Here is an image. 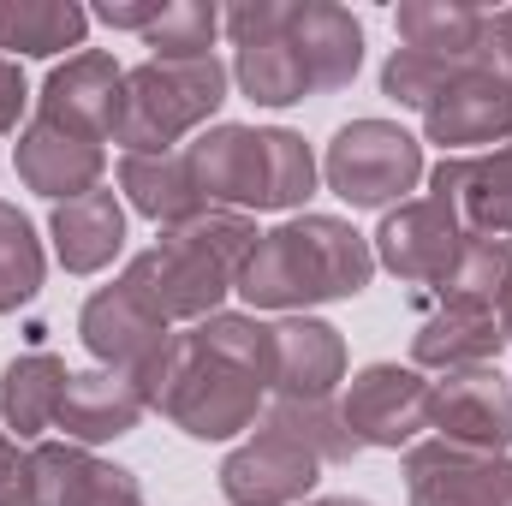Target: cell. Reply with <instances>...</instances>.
Masks as SVG:
<instances>
[{
	"label": "cell",
	"mask_w": 512,
	"mask_h": 506,
	"mask_svg": "<svg viewBox=\"0 0 512 506\" xmlns=\"http://www.w3.org/2000/svg\"><path fill=\"white\" fill-rule=\"evenodd\" d=\"M507 346L495 310H471V304H441L435 316H423V328L411 334V364L417 370H477L495 364Z\"/></svg>",
	"instance_id": "cell-23"
},
{
	"label": "cell",
	"mask_w": 512,
	"mask_h": 506,
	"mask_svg": "<svg viewBox=\"0 0 512 506\" xmlns=\"http://www.w3.org/2000/svg\"><path fill=\"white\" fill-rule=\"evenodd\" d=\"M191 179L209 209H298L316 191V155L286 126H209L185 143Z\"/></svg>",
	"instance_id": "cell-3"
},
{
	"label": "cell",
	"mask_w": 512,
	"mask_h": 506,
	"mask_svg": "<svg viewBox=\"0 0 512 506\" xmlns=\"http://www.w3.org/2000/svg\"><path fill=\"white\" fill-rule=\"evenodd\" d=\"M405 495L411 506H512V459L453 441L405 447Z\"/></svg>",
	"instance_id": "cell-9"
},
{
	"label": "cell",
	"mask_w": 512,
	"mask_h": 506,
	"mask_svg": "<svg viewBox=\"0 0 512 506\" xmlns=\"http://www.w3.org/2000/svg\"><path fill=\"white\" fill-rule=\"evenodd\" d=\"M24 102H30V84H24L18 60H6V54H0V137H6V131H18Z\"/></svg>",
	"instance_id": "cell-35"
},
{
	"label": "cell",
	"mask_w": 512,
	"mask_h": 506,
	"mask_svg": "<svg viewBox=\"0 0 512 506\" xmlns=\"http://www.w3.org/2000/svg\"><path fill=\"white\" fill-rule=\"evenodd\" d=\"M429 143H441L447 155H477L483 143H507L512 137V78L495 72L489 60H471L465 72L447 78V90L423 108Z\"/></svg>",
	"instance_id": "cell-11"
},
{
	"label": "cell",
	"mask_w": 512,
	"mask_h": 506,
	"mask_svg": "<svg viewBox=\"0 0 512 506\" xmlns=\"http://www.w3.org/2000/svg\"><path fill=\"white\" fill-rule=\"evenodd\" d=\"M471 60H441V54H417V48H393L382 66V96H393L399 108H429L441 90H447V78L453 72H465Z\"/></svg>",
	"instance_id": "cell-33"
},
{
	"label": "cell",
	"mask_w": 512,
	"mask_h": 506,
	"mask_svg": "<svg viewBox=\"0 0 512 506\" xmlns=\"http://www.w3.org/2000/svg\"><path fill=\"white\" fill-rule=\"evenodd\" d=\"M376 280L370 239L340 215H292L256 239L239 268V292L256 310H310L334 298H358Z\"/></svg>",
	"instance_id": "cell-1"
},
{
	"label": "cell",
	"mask_w": 512,
	"mask_h": 506,
	"mask_svg": "<svg viewBox=\"0 0 512 506\" xmlns=\"http://www.w3.org/2000/svg\"><path fill=\"white\" fill-rule=\"evenodd\" d=\"M316 471H322L316 453H304L298 441L262 423L245 447L221 459V495L233 506H304L316 489Z\"/></svg>",
	"instance_id": "cell-15"
},
{
	"label": "cell",
	"mask_w": 512,
	"mask_h": 506,
	"mask_svg": "<svg viewBox=\"0 0 512 506\" xmlns=\"http://www.w3.org/2000/svg\"><path fill=\"white\" fill-rule=\"evenodd\" d=\"M90 12L72 0H0V48L30 54V60H54L66 48H84Z\"/></svg>",
	"instance_id": "cell-27"
},
{
	"label": "cell",
	"mask_w": 512,
	"mask_h": 506,
	"mask_svg": "<svg viewBox=\"0 0 512 506\" xmlns=\"http://www.w3.org/2000/svg\"><path fill=\"white\" fill-rule=\"evenodd\" d=\"M429 197L459 215L477 239H512V143L477 149V155H441L429 173Z\"/></svg>",
	"instance_id": "cell-17"
},
{
	"label": "cell",
	"mask_w": 512,
	"mask_h": 506,
	"mask_svg": "<svg viewBox=\"0 0 512 506\" xmlns=\"http://www.w3.org/2000/svg\"><path fill=\"white\" fill-rule=\"evenodd\" d=\"M340 417L358 447H417V429H429V381L411 364H370L346 381Z\"/></svg>",
	"instance_id": "cell-10"
},
{
	"label": "cell",
	"mask_w": 512,
	"mask_h": 506,
	"mask_svg": "<svg viewBox=\"0 0 512 506\" xmlns=\"http://www.w3.org/2000/svg\"><path fill=\"white\" fill-rule=\"evenodd\" d=\"M78 334H84V346H90V358H96L102 370L137 381L143 399H149L155 370H161V358H167V346H173V322H167L137 286H126V280L96 286V292L84 298V310H78Z\"/></svg>",
	"instance_id": "cell-7"
},
{
	"label": "cell",
	"mask_w": 512,
	"mask_h": 506,
	"mask_svg": "<svg viewBox=\"0 0 512 506\" xmlns=\"http://www.w3.org/2000/svg\"><path fill=\"white\" fill-rule=\"evenodd\" d=\"M221 30L233 36V78L256 108H292L310 96L304 54L286 36V0H239L221 12Z\"/></svg>",
	"instance_id": "cell-8"
},
{
	"label": "cell",
	"mask_w": 512,
	"mask_h": 506,
	"mask_svg": "<svg viewBox=\"0 0 512 506\" xmlns=\"http://www.w3.org/2000/svg\"><path fill=\"white\" fill-rule=\"evenodd\" d=\"M262 381L239 364H227L221 352L197 346L191 334H173L161 370H155V387H149V405L185 429L191 441H233L239 429H251L256 411H262Z\"/></svg>",
	"instance_id": "cell-5"
},
{
	"label": "cell",
	"mask_w": 512,
	"mask_h": 506,
	"mask_svg": "<svg viewBox=\"0 0 512 506\" xmlns=\"http://www.w3.org/2000/svg\"><path fill=\"white\" fill-rule=\"evenodd\" d=\"M399 42L417 54H441V60H483V30L489 12L465 6V0H405L393 12Z\"/></svg>",
	"instance_id": "cell-26"
},
{
	"label": "cell",
	"mask_w": 512,
	"mask_h": 506,
	"mask_svg": "<svg viewBox=\"0 0 512 506\" xmlns=\"http://www.w3.org/2000/svg\"><path fill=\"white\" fill-rule=\"evenodd\" d=\"M12 167L24 179V191L48 197V203H72V197H90L102 191V143H84L72 131L48 126V120H30L18 131V149H12Z\"/></svg>",
	"instance_id": "cell-19"
},
{
	"label": "cell",
	"mask_w": 512,
	"mask_h": 506,
	"mask_svg": "<svg viewBox=\"0 0 512 506\" xmlns=\"http://www.w3.org/2000/svg\"><path fill=\"white\" fill-rule=\"evenodd\" d=\"M185 334H191L197 346L221 352L227 364L251 370V376L268 387V364H274V334H268V322H256V316H245V310H215V316L191 322Z\"/></svg>",
	"instance_id": "cell-32"
},
{
	"label": "cell",
	"mask_w": 512,
	"mask_h": 506,
	"mask_svg": "<svg viewBox=\"0 0 512 506\" xmlns=\"http://www.w3.org/2000/svg\"><path fill=\"white\" fill-rule=\"evenodd\" d=\"M30 506H149L126 465L96 459L78 441L30 447Z\"/></svg>",
	"instance_id": "cell-16"
},
{
	"label": "cell",
	"mask_w": 512,
	"mask_h": 506,
	"mask_svg": "<svg viewBox=\"0 0 512 506\" xmlns=\"http://www.w3.org/2000/svg\"><path fill=\"white\" fill-rule=\"evenodd\" d=\"M143 411H149V399L137 381L114 376V370H78L66 381L54 429H66V441H78V447H102V441L131 435L143 423Z\"/></svg>",
	"instance_id": "cell-21"
},
{
	"label": "cell",
	"mask_w": 512,
	"mask_h": 506,
	"mask_svg": "<svg viewBox=\"0 0 512 506\" xmlns=\"http://www.w3.org/2000/svg\"><path fill=\"white\" fill-rule=\"evenodd\" d=\"M262 423H268V429H280L286 441H298L304 453H316L322 465H352V459L364 453V447L352 441L346 417H340L328 399H274Z\"/></svg>",
	"instance_id": "cell-29"
},
{
	"label": "cell",
	"mask_w": 512,
	"mask_h": 506,
	"mask_svg": "<svg viewBox=\"0 0 512 506\" xmlns=\"http://www.w3.org/2000/svg\"><path fill=\"white\" fill-rule=\"evenodd\" d=\"M459 245H465V227L435 197H411V203L387 209L376 239H370L376 262L393 280H405V286H441L447 268H453V256H459Z\"/></svg>",
	"instance_id": "cell-13"
},
{
	"label": "cell",
	"mask_w": 512,
	"mask_h": 506,
	"mask_svg": "<svg viewBox=\"0 0 512 506\" xmlns=\"http://www.w3.org/2000/svg\"><path fill=\"white\" fill-rule=\"evenodd\" d=\"M304 506H376V501H352V495H322V501H304Z\"/></svg>",
	"instance_id": "cell-39"
},
{
	"label": "cell",
	"mask_w": 512,
	"mask_h": 506,
	"mask_svg": "<svg viewBox=\"0 0 512 506\" xmlns=\"http://www.w3.org/2000/svg\"><path fill=\"white\" fill-rule=\"evenodd\" d=\"M42 274H48V262H42L36 227L12 203H0V316L24 310L42 292Z\"/></svg>",
	"instance_id": "cell-30"
},
{
	"label": "cell",
	"mask_w": 512,
	"mask_h": 506,
	"mask_svg": "<svg viewBox=\"0 0 512 506\" xmlns=\"http://www.w3.org/2000/svg\"><path fill=\"white\" fill-rule=\"evenodd\" d=\"M286 36L304 54L310 96H334L364 66V24L334 0H286Z\"/></svg>",
	"instance_id": "cell-18"
},
{
	"label": "cell",
	"mask_w": 512,
	"mask_h": 506,
	"mask_svg": "<svg viewBox=\"0 0 512 506\" xmlns=\"http://www.w3.org/2000/svg\"><path fill=\"white\" fill-rule=\"evenodd\" d=\"M120 191H126L131 209L149 215L161 233L185 227V221H197L209 209L203 191H197V179H191L185 149H173V155H120Z\"/></svg>",
	"instance_id": "cell-24"
},
{
	"label": "cell",
	"mask_w": 512,
	"mask_h": 506,
	"mask_svg": "<svg viewBox=\"0 0 512 506\" xmlns=\"http://www.w3.org/2000/svg\"><path fill=\"white\" fill-rule=\"evenodd\" d=\"M322 179L352 209H393L423 179V143L393 120H352L334 131L322 155Z\"/></svg>",
	"instance_id": "cell-6"
},
{
	"label": "cell",
	"mask_w": 512,
	"mask_h": 506,
	"mask_svg": "<svg viewBox=\"0 0 512 506\" xmlns=\"http://www.w3.org/2000/svg\"><path fill=\"white\" fill-rule=\"evenodd\" d=\"M215 36H221V12L209 0H173L143 30V48H155L149 60H209Z\"/></svg>",
	"instance_id": "cell-31"
},
{
	"label": "cell",
	"mask_w": 512,
	"mask_h": 506,
	"mask_svg": "<svg viewBox=\"0 0 512 506\" xmlns=\"http://www.w3.org/2000/svg\"><path fill=\"white\" fill-rule=\"evenodd\" d=\"M48 239L66 274H102L114 256L126 251V203L114 191H90L72 203H54Z\"/></svg>",
	"instance_id": "cell-22"
},
{
	"label": "cell",
	"mask_w": 512,
	"mask_h": 506,
	"mask_svg": "<svg viewBox=\"0 0 512 506\" xmlns=\"http://www.w3.org/2000/svg\"><path fill=\"white\" fill-rule=\"evenodd\" d=\"M0 506H30V453L0 429Z\"/></svg>",
	"instance_id": "cell-34"
},
{
	"label": "cell",
	"mask_w": 512,
	"mask_h": 506,
	"mask_svg": "<svg viewBox=\"0 0 512 506\" xmlns=\"http://www.w3.org/2000/svg\"><path fill=\"white\" fill-rule=\"evenodd\" d=\"M507 286H512V239H477V233H465V245H459L447 280L435 292H441V304L495 310Z\"/></svg>",
	"instance_id": "cell-28"
},
{
	"label": "cell",
	"mask_w": 512,
	"mask_h": 506,
	"mask_svg": "<svg viewBox=\"0 0 512 506\" xmlns=\"http://www.w3.org/2000/svg\"><path fill=\"white\" fill-rule=\"evenodd\" d=\"M268 334H274V364H268L274 399H328L346 381V340H340V328H328L316 316H286Z\"/></svg>",
	"instance_id": "cell-20"
},
{
	"label": "cell",
	"mask_w": 512,
	"mask_h": 506,
	"mask_svg": "<svg viewBox=\"0 0 512 506\" xmlns=\"http://www.w3.org/2000/svg\"><path fill=\"white\" fill-rule=\"evenodd\" d=\"M495 322H501V334L512 340V286L501 292V304H495Z\"/></svg>",
	"instance_id": "cell-38"
},
{
	"label": "cell",
	"mask_w": 512,
	"mask_h": 506,
	"mask_svg": "<svg viewBox=\"0 0 512 506\" xmlns=\"http://www.w3.org/2000/svg\"><path fill=\"white\" fill-rule=\"evenodd\" d=\"M429 429L453 447L477 453H507L512 447V381L495 364L477 370H447L429 381Z\"/></svg>",
	"instance_id": "cell-12"
},
{
	"label": "cell",
	"mask_w": 512,
	"mask_h": 506,
	"mask_svg": "<svg viewBox=\"0 0 512 506\" xmlns=\"http://www.w3.org/2000/svg\"><path fill=\"white\" fill-rule=\"evenodd\" d=\"M256 221L233 209H203L185 227H167L149 251L126 262V286H137L167 322H203L221 310L227 292H239V268L256 251Z\"/></svg>",
	"instance_id": "cell-2"
},
{
	"label": "cell",
	"mask_w": 512,
	"mask_h": 506,
	"mask_svg": "<svg viewBox=\"0 0 512 506\" xmlns=\"http://www.w3.org/2000/svg\"><path fill=\"white\" fill-rule=\"evenodd\" d=\"M120 90H126L120 60L102 54V48H78V54H66V66L48 72L42 114L36 120L72 131L84 143H108L114 137V120H120Z\"/></svg>",
	"instance_id": "cell-14"
},
{
	"label": "cell",
	"mask_w": 512,
	"mask_h": 506,
	"mask_svg": "<svg viewBox=\"0 0 512 506\" xmlns=\"http://www.w3.org/2000/svg\"><path fill=\"white\" fill-rule=\"evenodd\" d=\"M227 66L209 60H143L126 72L120 90V120H114V143L126 155H173L179 137L215 120L227 102Z\"/></svg>",
	"instance_id": "cell-4"
},
{
	"label": "cell",
	"mask_w": 512,
	"mask_h": 506,
	"mask_svg": "<svg viewBox=\"0 0 512 506\" xmlns=\"http://www.w3.org/2000/svg\"><path fill=\"white\" fill-rule=\"evenodd\" d=\"M483 60H489L495 72H507V78H512V6H507V12H489V30H483Z\"/></svg>",
	"instance_id": "cell-37"
},
{
	"label": "cell",
	"mask_w": 512,
	"mask_h": 506,
	"mask_svg": "<svg viewBox=\"0 0 512 506\" xmlns=\"http://www.w3.org/2000/svg\"><path fill=\"white\" fill-rule=\"evenodd\" d=\"M96 18L114 30H149L161 18V0H108V6H96Z\"/></svg>",
	"instance_id": "cell-36"
},
{
	"label": "cell",
	"mask_w": 512,
	"mask_h": 506,
	"mask_svg": "<svg viewBox=\"0 0 512 506\" xmlns=\"http://www.w3.org/2000/svg\"><path fill=\"white\" fill-rule=\"evenodd\" d=\"M66 381H72V370H66L54 352H24V358H12L6 376H0V417H6V429H12L18 441H36L42 429H54L60 399H66Z\"/></svg>",
	"instance_id": "cell-25"
}]
</instances>
